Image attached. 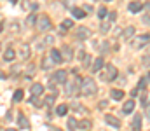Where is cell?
<instances>
[{"label": "cell", "mask_w": 150, "mask_h": 131, "mask_svg": "<svg viewBox=\"0 0 150 131\" xmlns=\"http://www.w3.org/2000/svg\"><path fill=\"white\" fill-rule=\"evenodd\" d=\"M128 9H129V12L136 14V12H140V11L143 9V5H142V2H131V4L128 5Z\"/></svg>", "instance_id": "14"}, {"label": "cell", "mask_w": 150, "mask_h": 131, "mask_svg": "<svg viewBox=\"0 0 150 131\" xmlns=\"http://www.w3.org/2000/svg\"><path fill=\"white\" fill-rule=\"evenodd\" d=\"M103 67H105V61H103V58L100 56V58H96V60H94V63L91 65V72H100Z\"/></svg>", "instance_id": "10"}, {"label": "cell", "mask_w": 150, "mask_h": 131, "mask_svg": "<svg viewBox=\"0 0 150 131\" xmlns=\"http://www.w3.org/2000/svg\"><path fill=\"white\" fill-rule=\"evenodd\" d=\"M2 28H3V25H2V23H0V32H2Z\"/></svg>", "instance_id": "46"}, {"label": "cell", "mask_w": 150, "mask_h": 131, "mask_svg": "<svg viewBox=\"0 0 150 131\" xmlns=\"http://www.w3.org/2000/svg\"><path fill=\"white\" fill-rule=\"evenodd\" d=\"M96 91H98V86H96L94 79H91V77L82 79V88H80V93H82V95H86V96H93Z\"/></svg>", "instance_id": "2"}, {"label": "cell", "mask_w": 150, "mask_h": 131, "mask_svg": "<svg viewBox=\"0 0 150 131\" xmlns=\"http://www.w3.org/2000/svg\"><path fill=\"white\" fill-rule=\"evenodd\" d=\"M150 42V33H145V35H142V37H135L133 40H131V47L133 49H142L145 44H149Z\"/></svg>", "instance_id": "5"}, {"label": "cell", "mask_w": 150, "mask_h": 131, "mask_svg": "<svg viewBox=\"0 0 150 131\" xmlns=\"http://www.w3.org/2000/svg\"><path fill=\"white\" fill-rule=\"evenodd\" d=\"M2 79H5V74H3V72L0 70V81H2Z\"/></svg>", "instance_id": "43"}, {"label": "cell", "mask_w": 150, "mask_h": 131, "mask_svg": "<svg viewBox=\"0 0 150 131\" xmlns=\"http://www.w3.org/2000/svg\"><path fill=\"white\" fill-rule=\"evenodd\" d=\"M35 21H37V19H35V16H33V14H30V16L26 18V26H33V25H35Z\"/></svg>", "instance_id": "28"}, {"label": "cell", "mask_w": 150, "mask_h": 131, "mask_svg": "<svg viewBox=\"0 0 150 131\" xmlns=\"http://www.w3.org/2000/svg\"><path fill=\"white\" fill-rule=\"evenodd\" d=\"M82 63H84V67H89V63H91V56L86 54V56L82 58Z\"/></svg>", "instance_id": "34"}, {"label": "cell", "mask_w": 150, "mask_h": 131, "mask_svg": "<svg viewBox=\"0 0 150 131\" xmlns=\"http://www.w3.org/2000/svg\"><path fill=\"white\" fill-rule=\"evenodd\" d=\"M80 88H82V79L80 77H73L66 82V95L68 96H77L80 93Z\"/></svg>", "instance_id": "1"}, {"label": "cell", "mask_w": 150, "mask_h": 131, "mask_svg": "<svg viewBox=\"0 0 150 131\" xmlns=\"http://www.w3.org/2000/svg\"><path fill=\"white\" fill-rule=\"evenodd\" d=\"M63 4H65L66 9H72L73 7V0H63Z\"/></svg>", "instance_id": "36"}, {"label": "cell", "mask_w": 150, "mask_h": 131, "mask_svg": "<svg viewBox=\"0 0 150 131\" xmlns=\"http://www.w3.org/2000/svg\"><path fill=\"white\" fill-rule=\"evenodd\" d=\"M61 53H63V60H65V61H72L73 53H72V49H70V47H66V46H65V47L61 49Z\"/></svg>", "instance_id": "18"}, {"label": "cell", "mask_w": 150, "mask_h": 131, "mask_svg": "<svg viewBox=\"0 0 150 131\" xmlns=\"http://www.w3.org/2000/svg\"><path fill=\"white\" fill-rule=\"evenodd\" d=\"M115 18H117L115 12H108V19H110V21H115Z\"/></svg>", "instance_id": "39"}, {"label": "cell", "mask_w": 150, "mask_h": 131, "mask_svg": "<svg viewBox=\"0 0 150 131\" xmlns=\"http://www.w3.org/2000/svg\"><path fill=\"white\" fill-rule=\"evenodd\" d=\"M61 26L66 30V28H72V26H73V23H72V19H65V21L61 23Z\"/></svg>", "instance_id": "32"}, {"label": "cell", "mask_w": 150, "mask_h": 131, "mask_svg": "<svg viewBox=\"0 0 150 131\" xmlns=\"http://www.w3.org/2000/svg\"><path fill=\"white\" fill-rule=\"evenodd\" d=\"M105 2H112V0H105Z\"/></svg>", "instance_id": "49"}, {"label": "cell", "mask_w": 150, "mask_h": 131, "mask_svg": "<svg viewBox=\"0 0 150 131\" xmlns=\"http://www.w3.org/2000/svg\"><path fill=\"white\" fill-rule=\"evenodd\" d=\"M79 128H80V130H89V128H91V123H89V121H80V123H79Z\"/></svg>", "instance_id": "29"}, {"label": "cell", "mask_w": 150, "mask_h": 131, "mask_svg": "<svg viewBox=\"0 0 150 131\" xmlns=\"http://www.w3.org/2000/svg\"><path fill=\"white\" fill-rule=\"evenodd\" d=\"M66 112H68V107L66 105H58L56 107V114L58 116H66Z\"/></svg>", "instance_id": "25"}, {"label": "cell", "mask_w": 150, "mask_h": 131, "mask_svg": "<svg viewBox=\"0 0 150 131\" xmlns=\"http://www.w3.org/2000/svg\"><path fill=\"white\" fill-rule=\"evenodd\" d=\"M122 110H124V114H131V112L135 110V102H133V100H128V102L124 103Z\"/></svg>", "instance_id": "20"}, {"label": "cell", "mask_w": 150, "mask_h": 131, "mask_svg": "<svg viewBox=\"0 0 150 131\" xmlns=\"http://www.w3.org/2000/svg\"><path fill=\"white\" fill-rule=\"evenodd\" d=\"M105 121H107V124H110V126H114V128H121V121L117 119V117H114V116H105Z\"/></svg>", "instance_id": "13"}, {"label": "cell", "mask_w": 150, "mask_h": 131, "mask_svg": "<svg viewBox=\"0 0 150 131\" xmlns=\"http://www.w3.org/2000/svg\"><path fill=\"white\" fill-rule=\"evenodd\" d=\"M66 77H68V72L66 70H58V72H54V75L51 77V81H54L56 84H65L66 82Z\"/></svg>", "instance_id": "6"}, {"label": "cell", "mask_w": 150, "mask_h": 131, "mask_svg": "<svg viewBox=\"0 0 150 131\" xmlns=\"http://www.w3.org/2000/svg\"><path fill=\"white\" fill-rule=\"evenodd\" d=\"M100 30H101V33H107L108 30H110V23H101V26H100Z\"/></svg>", "instance_id": "31"}, {"label": "cell", "mask_w": 150, "mask_h": 131, "mask_svg": "<svg viewBox=\"0 0 150 131\" xmlns=\"http://www.w3.org/2000/svg\"><path fill=\"white\" fill-rule=\"evenodd\" d=\"M66 126H68V130H70V131H75L77 128H79V123H77L73 117H70V119H68V123H66Z\"/></svg>", "instance_id": "23"}, {"label": "cell", "mask_w": 150, "mask_h": 131, "mask_svg": "<svg viewBox=\"0 0 150 131\" xmlns=\"http://www.w3.org/2000/svg\"><path fill=\"white\" fill-rule=\"evenodd\" d=\"M133 35H135V28H133V26H129V28L124 30V39H126V40H128V39H133Z\"/></svg>", "instance_id": "26"}, {"label": "cell", "mask_w": 150, "mask_h": 131, "mask_svg": "<svg viewBox=\"0 0 150 131\" xmlns=\"http://www.w3.org/2000/svg\"><path fill=\"white\" fill-rule=\"evenodd\" d=\"M30 93H31V96H40L44 93V86L42 84H33L30 88Z\"/></svg>", "instance_id": "11"}, {"label": "cell", "mask_w": 150, "mask_h": 131, "mask_svg": "<svg viewBox=\"0 0 150 131\" xmlns=\"http://www.w3.org/2000/svg\"><path fill=\"white\" fill-rule=\"evenodd\" d=\"M145 88H147V81H145V79H142V81L138 82V89H142V91H145Z\"/></svg>", "instance_id": "35"}, {"label": "cell", "mask_w": 150, "mask_h": 131, "mask_svg": "<svg viewBox=\"0 0 150 131\" xmlns=\"http://www.w3.org/2000/svg\"><path fill=\"white\" fill-rule=\"evenodd\" d=\"M49 54L52 56V60L56 61V65L63 61V56H61V51H58V49H51V51H49Z\"/></svg>", "instance_id": "16"}, {"label": "cell", "mask_w": 150, "mask_h": 131, "mask_svg": "<svg viewBox=\"0 0 150 131\" xmlns=\"http://www.w3.org/2000/svg\"><path fill=\"white\" fill-rule=\"evenodd\" d=\"M142 105H143V107H147V93H145V91L142 93Z\"/></svg>", "instance_id": "37"}, {"label": "cell", "mask_w": 150, "mask_h": 131, "mask_svg": "<svg viewBox=\"0 0 150 131\" xmlns=\"http://www.w3.org/2000/svg\"><path fill=\"white\" fill-rule=\"evenodd\" d=\"M107 14H108L107 7H100V9H98V18H105Z\"/></svg>", "instance_id": "30"}, {"label": "cell", "mask_w": 150, "mask_h": 131, "mask_svg": "<svg viewBox=\"0 0 150 131\" xmlns=\"http://www.w3.org/2000/svg\"><path fill=\"white\" fill-rule=\"evenodd\" d=\"M84 11H86V12H91V11H93V7H91V5H86V7H84Z\"/></svg>", "instance_id": "41"}, {"label": "cell", "mask_w": 150, "mask_h": 131, "mask_svg": "<svg viewBox=\"0 0 150 131\" xmlns=\"http://www.w3.org/2000/svg\"><path fill=\"white\" fill-rule=\"evenodd\" d=\"M115 77H117V68H115L114 65H105L103 70L100 72V79L105 81V82H110V81H114Z\"/></svg>", "instance_id": "3"}, {"label": "cell", "mask_w": 150, "mask_h": 131, "mask_svg": "<svg viewBox=\"0 0 150 131\" xmlns=\"http://www.w3.org/2000/svg\"><path fill=\"white\" fill-rule=\"evenodd\" d=\"M23 93H24L23 89H17V91L12 95V102H14V103H16V102H21V100H23Z\"/></svg>", "instance_id": "24"}, {"label": "cell", "mask_w": 150, "mask_h": 131, "mask_svg": "<svg viewBox=\"0 0 150 131\" xmlns=\"http://www.w3.org/2000/svg\"><path fill=\"white\" fill-rule=\"evenodd\" d=\"M10 2H12V4H17V2H19V0H10Z\"/></svg>", "instance_id": "45"}, {"label": "cell", "mask_w": 150, "mask_h": 131, "mask_svg": "<svg viewBox=\"0 0 150 131\" xmlns=\"http://www.w3.org/2000/svg\"><path fill=\"white\" fill-rule=\"evenodd\" d=\"M37 30L40 32V33H44V32H49L51 28H52V25H51V19H49V16H40L38 19H37Z\"/></svg>", "instance_id": "4"}, {"label": "cell", "mask_w": 150, "mask_h": 131, "mask_svg": "<svg viewBox=\"0 0 150 131\" xmlns=\"http://www.w3.org/2000/svg\"><path fill=\"white\" fill-rule=\"evenodd\" d=\"M110 96H112V100H117V102H119V100L124 98V93H122L121 89H112V91H110Z\"/></svg>", "instance_id": "21"}, {"label": "cell", "mask_w": 150, "mask_h": 131, "mask_svg": "<svg viewBox=\"0 0 150 131\" xmlns=\"http://www.w3.org/2000/svg\"><path fill=\"white\" fill-rule=\"evenodd\" d=\"M52 65H56V61L52 60V56H51V54H47V56H44V58H42V68H44V70L52 68Z\"/></svg>", "instance_id": "8"}, {"label": "cell", "mask_w": 150, "mask_h": 131, "mask_svg": "<svg viewBox=\"0 0 150 131\" xmlns=\"http://www.w3.org/2000/svg\"><path fill=\"white\" fill-rule=\"evenodd\" d=\"M44 105H45V107H52V105H54V95L45 96V98H44Z\"/></svg>", "instance_id": "27"}, {"label": "cell", "mask_w": 150, "mask_h": 131, "mask_svg": "<svg viewBox=\"0 0 150 131\" xmlns=\"http://www.w3.org/2000/svg\"><path fill=\"white\" fill-rule=\"evenodd\" d=\"M70 11H72V16H73L75 19H82V18L86 16V11H84V9H79V7H72Z\"/></svg>", "instance_id": "15"}, {"label": "cell", "mask_w": 150, "mask_h": 131, "mask_svg": "<svg viewBox=\"0 0 150 131\" xmlns=\"http://www.w3.org/2000/svg\"><path fill=\"white\" fill-rule=\"evenodd\" d=\"M75 37H77L79 40H86V39H89V37H91V30H87L86 26H80V28L77 30Z\"/></svg>", "instance_id": "7"}, {"label": "cell", "mask_w": 150, "mask_h": 131, "mask_svg": "<svg viewBox=\"0 0 150 131\" xmlns=\"http://www.w3.org/2000/svg\"><path fill=\"white\" fill-rule=\"evenodd\" d=\"M0 51H2V44H0Z\"/></svg>", "instance_id": "50"}, {"label": "cell", "mask_w": 150, "mask_h": 131, "mask_svg": "<svg viewBox=\"0 0 150 131\" xmlns=\"http://www.w3.org/2000/svg\"><path fill=\"white\" fill-rule=\"evenodd\" d=\"M51 131H61V130H56V128H49Z\"/></svg>", "instance_id": "44"}, {"label": "cell", "mask_w": 150, "mask_h": 131, "mask_svg": "<svg viewBox=\"0 0 150 131\" xmlns=\"http://www.w3.org/2000/svg\"><path fill=\"white\" fill-rule=\"evenodd\" d=\"M17 124H19V128H23V130H26V128L30 126V123H28V119L24 117V114H23V112H19V114H17Z\"/></svg>", "instance_id": "12"}, {"label": "cell", "mask_w": 150, "mask_h": 131, "mask_svg": "<svg viewBox=\"0 0 150 131\" xmlns=\"http://www.w3.org/2000/svg\"><path fill=\"white\" fill-rule=\"evenodd\" d=\"M142 21H143L145 25H150V14H145V16H142Z\"/></svg>", "instance_id": "38"}, {"label": "cell", "mask_w": 150, "mask_h": 131, "mask_svg": "<svg viewBox=\"0 0 150 131\" xmlns=\"http://www.w3.org/2000/svg\"><path fill=\"white\" fill-rule=\"evenodd\" d=\"M145 9H147V11L150 12V2H147V4H145Z\"/></svg>", "instance_id": "42"}, {"label": "cell", "mask_w": 150, "mask_h": 131, "mask_svg": "<svg viewBox=\"0 0 150 131\" xmlns=\"http://www.w3.org/2000/svg\"><path fill=\"white\" fill-rule=\"evenodd\" d=\"M110 49V44L108 42H101V53H108Z\"/></svg>", "instance_id": "33"}, {"label": "cell", "mask_w": 150, "mask_h": 131, "mask_svg": "<svg viewBox=\"0 0 150 131\" xmlns=\"http://www.w3.org/2000/svg\"><path fill=\"white\" fill-rule=\"evenodd\" d=\"M52 42H54V39H52V37H45V39L42 37V39H38V40L35 42V47H38V49H40V47H45V46H51Z\"/></svg>", "instance_id": "9"}, {"label": "cell", "mask_w": 150, "mask_h": 131, "mask_svg": "<svg viewBox=\"0 0 150 131\" xmlns=\"http://www.w3.org/2000/svg\"><path fill=\"white\" fill-rule=\"evenodd\" d=\"M131 126H133V130L135 131H142V116H135Z\"/></svg>", "instance_id": "19"}, {"label": "cell", "mask_w": 150, "mask_h": 131, "mask_svg": "<svg viewBox=\"0 0 150 131\" xmlns=\"http://www.w3.org/2000/svg\"><path fill=\"white\" fill-rule=\"evenodd\" d=\"M147 79H149V81H150V74H149V75H147Z\"/></svg>", "instance_id": "48"}, {"label": "cell", "mask_w": 150, "mask_h": 131, "mask_svg": "<svg viewBox=\"0 0 150 131\" xmlns=\"http://www.w3.org/2000/svg\"><path fill=\"white\" fill-rule=\"evenodd\" d=\"M19 58L21 60H28L30 58V46H21V51H19Z\"/></svg>", "instance_id": "17"}, {"label": "cell", "mask_w": 150, "mask_h": 131, "mask_svg": "<svg viewBox=\"0 0 150 131\" xmlns=\"http://www.w3.org/2000/svg\"><path fill=\"white\" fill-rule=\"evenodd\" d=\"M149 107H150V105H149Z\"/></svg>", "instance_id": "51"}, {"label": "cell", "mask_w": 150, "mask_h": 131, "mask_svg": "<svg viewBox=\"0 0 150 131\" xmlns=\"http://www.w3.org/2000/svg\"><path fill=\"white\" fill-rule=\"evenodd\" d=\"M14 58H16V51H14V49H7V51L3 53V60H5V61H12Z\"/></svg>", "instance_id": "22"}, {"label": "cell", "mask_w": 150, "mask_h": 131, "mask_svg": "<svg viewBox=\"0 0 150 131\" xmlns=\"http://www.w3.org/2000/svg\"><path fill=\"white\" fill-rule=\"evenodd\" d=\"M5 131H16V130H12V128H10V130H5Z\"/></svg>", "instance_id": "47"}, {"label": "cell", "mask_w": 150, "mask_h": 131, "mask_svg": "<svg viewBox=\"0 0 150 131\" xmlns=\"http://www.w3.org/2000/svg\"><path fill=\"white\" fill-rule=\"evenodd\" d=\"M107 105H108V103L103 100V102H100V105H98V107H100V109H107Z\"/></svg>", "instance_id": "40"}]
</instances>
